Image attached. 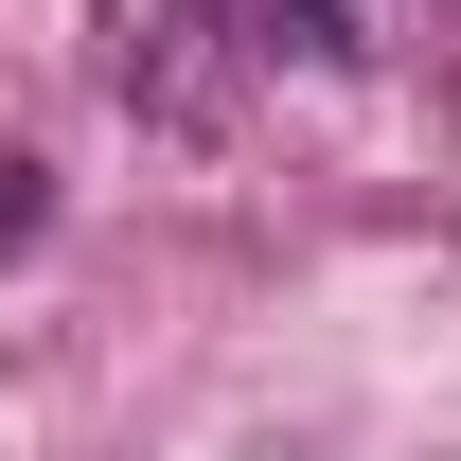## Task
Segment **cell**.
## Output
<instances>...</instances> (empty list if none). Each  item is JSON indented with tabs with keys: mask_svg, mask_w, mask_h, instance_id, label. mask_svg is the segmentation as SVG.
<instances>
[{
	"mask_svg": "<svg viewBox=\"0 0 461 461\" xmlns=\"http://www.w3.org/2000/svg\"><path fill=\"white\" fill-rule=\"evenodd\" d=\"M249 54H302V71H338V54H355V0H249Z\"/></svg>",
	"mask_w": 461,
	"mask_h": 461,
	"instance_id": "6da1fadb",
	"label": "cell"
},
{
	"mask_svg": "<svg viewBox=\"0 0 461 461\" xmlns=\"http://www.w3.org/2000/svg\"><path fill=\"white\" fill-rule=\"evenodd\" d=\"M54 230V160H0V249H36Z\"/></svg>",
	"mask_w": 461,
	"mask_h": 461,
	"instance_id": "7a4b0ae2",
	"label": "cell"
},
{
	"mask_svg": "<svg viewBox=\"0 0 461 461\" xmlns=\"http://www.w3.org/2000/svg\"><path fill=\"white\" fill-rule=\"evenodd\" d=\"M426 18H461V0H426Z\"/></svg>",
	"mask_w": 461,
	"mask_h": 461,
	"instance_id": "3957f363",
	"label": "cell"
}]
</instances>
